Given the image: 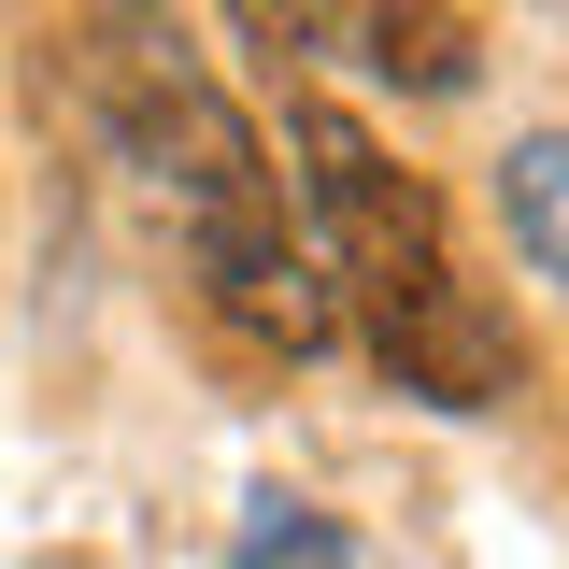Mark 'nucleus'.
Segmentation results:
<instances>
[{"mask_svg":"<svg viewBox=\"0 0 569 569\" xmlns=\"http://www.w3.org/2000/svg\"><path fill=\"white\" fill-rule=\"evenodd\" d=\"M284 142H299V213H313L299 242H313V271H328V313H356V342L385 356L399 399L498 413V399L527 385V342H512V313H498L485 284L456 271L441 200L356 129L342 100H299Z\"/></svg>","mask_w":569,"mask_h":569,"instance_id":"obj_1","label":"nucleus"},{"mask_svg":"<svg viewBox=\"0 0 569 569\" xmlns=\"http://www.w3.org/2000/svg\"><path fill=\"white\" fill-rule=\"evenodd\" d=\"M129 129H142V157H157L171 213H186V242H200V284L257 342L313 356L342 313H328V271H313V242H299V200H284L271 142L242 129V100H228L213 71H186V43L142 29L129 43Z\"/></svg>","mask_w":569,"mask_h":569,"instance_id":"obj_2","label":"nucleus"},{"mask_svg":"<svg viewBox=\"0 0 569 569\" xmlns=\"http://www.w3.org/2000/svg\"><path fill=\"white\" fill-rule=\"evenodd\" d=\"M498 213H512L527 271L556 284V271H569V213H556V129H527V142H512V171H498Z\"/></svg>","mask_w":569,"mask_h":569,"instance_id":"obj_3","label":"nucleus"},{"mask_svg":"<svg viewBox=\"0 0 569 569\" xmlns=\"http://www.w3.org/2000/svg\"><path fill=\"white\" fill-rule=\"evenodd\" d=\"M242 569H356V541L328 512H299V498H257V527H242Z\"/></svg>","mask_w":569,"mask_h":569,"instance_id":"obj_4","label":"nucleus"},{"mask_svg":"<svg viewBox=\"0 0 569 569\" xmlns=\"http://www.w3.org/2000/svg\"><path fill=\"white\" fill-rule=\"evenodd\" d=\"M228 14H242V43H257V58H313V43H328V14H313V0H228Z\"/></svg>","mask_w":569,"mask_h":569,"instance_id":"obj_5","label":"nucleus"},{"mask_svg":"<svg viewBox=\"0 0 569 569\" xmlns=\"http://www.w3.org/2000/svg\"><path fill=\"white\" fill-rule=\"evenodd\" d=\"M114 14H142V29H157V0H114Z\"/></svg>","mask_w":569,"mask_h":569,"instance_id":"obj_6","label":"nucleus"}]
</instances>
